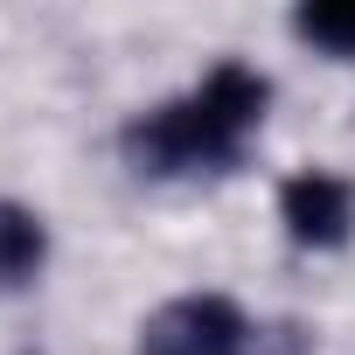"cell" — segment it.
<instances>
[{"label":"cell","mask_w":355,"mask_h":355,"mask_svg":"<svg viewBox=\"0 0 355 355\" xmlns=\"http://www.w3.org/2000/svg\"><path fill=\"white\" fill-rule=\"evenodd\" d=\"M272 84L244 63H216L202 77L196 98L160 105L146 119L125 125V160L139 174H196V167H230L251 139V125L265 119Z\"/></svg>","instance_id":"6da1fadb"},{"label":"cell","mask_w":355,"mask_h":355,"mask_svg":"<svg viewBox=\"0 0 355 355\" xmlns=\"http://www.w3.org/2000/svg\"><path fill=\"white\" fill-rule=\"evenodd\" d=\"M251 348V320L237 300L223 293H189L167 300L160 313H146L139 327V355H244Z\"/></svg>","instance_id":"7a4b0ae2"},{"label":"cell","mask_w":355,"mask_h":355,"mask_svg":"<svg viewBox=\"0 0 355 355\" xmlns=\"http://www.w3.org/2000/svg\"><path fill=\"white\" fill-rule=\"evenodd\" d=\"M279 216H286V230H293L300 244L334 251V244H348V230H355V189L341 182V174L306 167V174H293V182L279 189Z\"/></svg>","instance_id":"3957f363"},{"label":"cell","mask_w":355,"mask_h":355,"mask_svg":"<svg viewBox=\"0 0 355 355\" xmlns=\"http://www.w3.org/2000/svg\"><path fill=\"white\" fill-rule=\"evenodd\" d=\"M42 258H49L42 216L21 209V202H0V293H21V286L42 272Z\"/></svg>","instance_id":"277c9868"},{"label":"cell","mask_w":355,"mask_h":355,"mask_svg":"<svg viewBox=\"0 0 355 355\" xmlns=\"http://www.w3.org/2000/svg\"><path fill=\"white\" fill-rule=\"evenodd\" d=\"M293 28L327 56H355V8H300Z\"/></svg>","instance_id":"5b68a950"}]
</instances>
